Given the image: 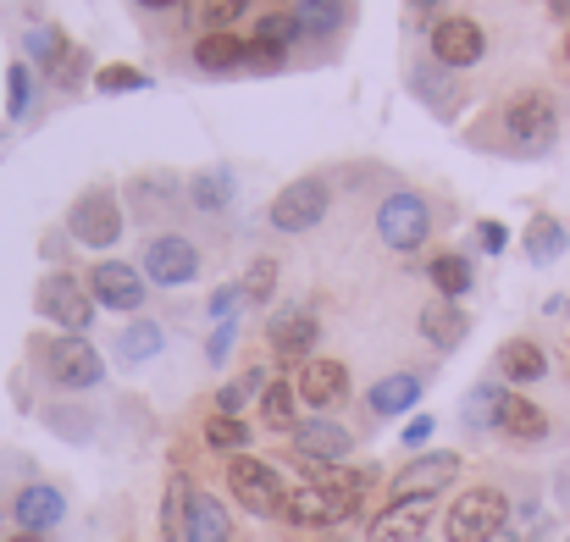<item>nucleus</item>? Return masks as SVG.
Wrapping results in <instances>:
<instances>
[{
    "label": "nucleus",
    "mask_w": 570,
    "mask_h": 542,
    "mask_svg": "<svg viewBox=\"0 0 570 542\" xmlns=\"http://www.w3.org/2000/svg\"><path fill=\"white\" fill-rule=\"evenodd\" d=\"M504 139L515 156H549L560 145V106L549 89H521L504 100Z\"/></svg>",
    "instance_id": "f257e3e1"
},
{
    "label": "nucleus",
    "mask_w": 570,
    "mask_h": 542,
    "mask_svg": "<svg viewBox=\"0 0 570 542\" xmlns=\"http://www.w3.org/2000/svg\"><path fill=\"white\" fill-rule=\"evenodd\" d=\"M510 521V499L499 487H471L449 504V542H493Z\"/></svg>",
    "instance_id": "f03ea898"
},
{
    "label": "nucleus",
    "mask_w": 570,
    "mask_h": 542,
    "mask_svg": "<svg viewBox=\"0 0 570 542\" xmlns=\"http://www.w3.org/2000/svg\"><path fill=\"white\" fill-rule=\"evenodd\" d=\"M426 233H432V210H426L421 194L399 188V194H387L377 205V238L393 255H415L426 244Z\"/></svg>",
    "instance_id": "7ed1b4c3"
},
{
    "label": "nucleus",
    "mask_w": 570,
    "mask_h": 542,
    "mask_svg": "<svg viewBox=\"0 0 570 542\" xmlns=\"http://www.w3.org/2000/svg\"><path fill=\"white\" fill-rule=\"evenodd\" d=\"M227 487H233V499H238L249 515H283V504H288L277 465L249 460V454H233V460H227Z\"/></svg>",
    "instance_id": "20e7f679"
},
{
    "label": "nucleus",
    "mask_w": 570,
    "mask_h": 542,
    "mask_svg": "<svg viewBox=\"0 0 570 542\" xmlns=\"http://www.w3.org/2000/svg\"><path fill=\"white\" fill-rule=\"evenodd\" d=\"M426 45H432V61H438L443 72H465V67H476V61L488 56L482 22H476V17H460V11H449V17L426 33Z\"/></svg>",
    "instance_id": "39448f33"
},
{
    "label": "nucleus",
    "mask_w": 570,
    "mask_h": 542,
    "mask_svg": "<svg viewBox=\"0 0 570 542\" xmlns=\"http://www.w3.org/2000/svg\"><path fill=\"white\" fill-rule=\"evenodd\" d=\"M39 311H45L67 338H83V327L95 322V294H89V283H78V277H67V272H50V277L39 283Z\"/></svg>",
    "instance_id": "423d86ee"
},
{
    "label": "nucleus",
    "mask_w": 570,
    "mask_h": 542,
    "mask_svg": "<svg viewBox=\"0 0 570 542\" xmlns=\"http://www.w3.org/2000/svg\"><path fill=\"white\" fill-rule=\"evenodd\" d=\"M327 205H333L327 183L322 178H294L272 205H266V221H272L277 233H311V227L327 216Z\"/></svg>",
    "instance_id": "0eeeda50"
},
{
    "label": "nucleus",
    "mask_w": 570,
    "mask_h": 542,
    "mask_svg": "<svg viewBox=\"0 0 570 542\" xmlns=\"http://www.w3.org/2000/svg\"><path fill=\"white\" fill-rule=\"evenodd\" d=\"M67 233H72L83 249H111V244L122 238V210H117V199H111L106 188L72 199V210H67Z\"/></svg>",
    "instance_id": "6e6552de"
},
{
    "label": "nucleus",
    "mask_w": 570,
    "mask_h": 542,
    "mask_svg": "<svg viewBox=\"0 0 570 542\" xmlns=\"http://www.w3.org/2000/svg\"><path fill=\"white\" fill-rule=\"evenodd\" d=\"M145 277H150L156 288H189L194 277H199V249H194V238H184V233L150 238V244H145Z\"/></svg>",
    "instance_id": "1a4fd4ad"
},
{
    "label": "nucleus",
    "mask_w": 570,
    "mask_h": 542,
    "mask_svg": "<svg viewBox=\"0 0 570 542\" xmlns=\"http://www.w3.org/2000/svg\"><path fill=\"white\" fill-rule=\"evenodd\" d=\"M45 371H50V382L56 387H100V376H106V361H100V349L89 344V338H56L50 349H45Z\"/></svg>",
    "instance_id": "9d476101"
},
{
    "label": "nucleus",
    "mask_w": 570,
    "mask_h": 542,
    "mask_svg": "<svg viewBox=\"0 0 570 542\" xmlns=\"http://www.w3.org/2000/svg\"><path fill=\"white\" fill-rule=\"evenodd\" d=\"M150 277L139 272V266H128V260H100L95 272H89V294H95V305H106V311H139L145 305V288Z\"/></svg>",
    "instance_id": "9b49d317"
},
{
    "label": "nucleus",
    "mask_w": 570,
    "mask_h": 542,
    "mask_svg": "<svg viewBox=\"0 0 570 542\" xmlns=\"http://www.w3.org/2000/svg\"><path fill=\"white\" fill-rule=\"evenodd\" d=\"M460 476V454H421V460H410L399 476H393V504H404V499H438V493H449V482Z\"/></svg>",
    "instance_id": "f8f14e48"
},
{
    "label": "nucleus",
    "mask_w": 570,
    "mask_h": 542,
    "mask_svg": "<svg viewBox=\"0 0 570 542\" xmlns=\"http://www.w3.org/2000/svg\"><path fill=\"white\" fill-rule=\"evenodd\" d=\"M350 449H355V437H350L338 421H322V415H316V421H299V426H294V454H299L305 465H316V476H322L327 465H338Z\"/></svg>",
    "instance_id": "ddd939ff"
},
{
    "label": "nucleus",
    "mask_w": 570,
    "mask_h": 542,
    "mask_svg": "<svg viewBox=\"0 0 570 542\" xmlns=\"http://www.w3.org/2000/svg\"><path fill=\"white\" fill-rule=\"evenodd\" d=\"M432 504H438V499H404V504H387L377 521H372L366 542H421L426 521H432Z\"/></svg>",
    "instance_id": "4468645a"
},
{
    "label": "nucleus",
    "mask_w": 570,
    "mask_h": 542,
    "mask_svg": "<svg viewBox=\"0 0 570 542\" xmlns=\"http://www.w3.org/2000/svg\"><path fill=\"white\" fill-rule=\"evenodd\" d=\"M316 338H322V327H316L311 311H277L272 327H266V344H272V355H283V361H305V355L316 349Z\"/></svg>",
    "instance_id": "2eb2a0df"
},
{
    "label": "nucleus",
    "mask_w": 570,
    "mask_h": 542,
    "mask_svg": "<svg viewBox=\"0 0 570 542\" xmlns=\"http://www.w3.org/2000/svg\"><path fill=\"white\" fill-rule=\"evenodd\" d=\"M294 393H299L311 410H333V404L350 393V371H344L338 361H305V365H299Z\"/></svg>",
    "instance_id": "dca6fc26"
},
{
    "label": "nucleus",
    "mask_w": 570,
    "mask_h": 542,
    "mask_svg": "<svg viewBox=\"0 0 570 542\" xmlns=\"http://www.w3.org/2000/svg\"><path fill=\"white\" fill-rule=\"evenodd\" d=\"M11 515H17V526L22 532H50V526H61V515H67V499L50 487V482H33V487H22L17 493V504H11Z\"/></svg>",
    "instance_id": "f3484780"
},
{
    "label": "nucleus",
    "mask_w": 570,
    "mask_h": 542,
    "mask_svg": "<svg viewBox=\"0 0 570 542\" xmlns=\"http://www.w3.org/2000/svg\"><path fill=\"white\" fill-rule=\"evenodd\" d=\"M421 333H426L432 349H460L465 333H471V322H465V311H460L454 299H432V305L421 311Z\"/></svg>",
    "instance_id": "a211bd4d"
},
{
    "label": "nucleus",
    "mask_w": 570,
    "mask_h": 542,
    "mask_svg": "<svg viewBox=\"0 0 570 542\" xmlns=\"http://www.w3.org/2000/svg\"><path fill=\"white\" fill-rule=\"evenodd\" d=\"M499 432L515 437V443H543V437H549V415H543L532 398L504 393V404H499Z\"/></svg>",
    "instance_id": "6ab92c4d"
},
{
    "label": "nucleus",
    "mask_w": 570,
    "mask_h": 542,
    "mask_svg": "<svg viewBox=\"0 0 570 542\" xmlns=\"http://www.w3.org/2000/svg\"><path fill=\"white\" fill-rule=\"evenodd\" d=\"M499 376H504V382H515V387L543 382V376H549V355H543V344H532V338H510V344L499 349Z\"/></svg>",
    "instance_id": "aec40b11"
},
{
    "label": "nucleus",
    "mask_w": 570,
    "mask_h": 542,
    "mask_svg": "<svg viewBox=\"0 0 570 542\" xmlns=\"http://www.w3.org/2000/svg\"><path fill=\"white\" fill-rule=\"evenodd\" d=\"M184 199H189L199 216L227 210V205H233V173H227V167H205V173H194V178L184 183Z\"/></svg>",
    "instance_id": "412c9836"
},
{
    "label": "nucleus",
    "mask_w": 570,
    "mask_h": 542,
    "mask_svg": "<svg viewBox=\"0 0 570 542\" xmlns=\"http://www.w3.org/2000/svg\"><path fill=\"white\" fill-rule=\"evenodd\" d=\"M421 376L415 371H393V376H382L377 387L366 393V404L377 410V415H404V410H415V398H421Z\"/></svg>",
    "instance_id": "4be33fe9"
},
{
    "label": "nucleus",
    "mask_w": 570,
    "mask_h": 542,
    "mask_svg": "<svg viewBox=\"0 0 570 542\" xmlns=\"http://www.w3.org/2000/svg\"><path fill=\"white\" fill-rule=\"evenodd\" d=\"M161 344H167V333H161V322H150V316H139V322H128V327L117 333V355H122L128 365L156 361Z\"/></svg>",
    "instance_id": "5701e85b"
},
{
    "label": "nucleus",
    "mask_w": 570,
    "mask_h": 542,
    "mask_svg": "<svg viewBox=\"0 0 570 542\" xmlns=\"http://www.w3.org/2000/svg\"><path fill=\"white\" fill-rule=\"evenodd\" d=\"M189 515H194L189 476H173V482H167V504H161V538L167 542H189Z\"/></svg>",
    "instance_id": "b1692460"
},
{
    "label": "nucleus",
    "mask_w": 570,
    "mask_h": 542,
    "mask_svg": "<svg viewBox=\"0 0 570 542\" xmlns=\"http://www.w3.org/2000/svg\"><path fill=\"white\" fill-rule=\"evenodd\" d=\"M194 67H205V72H233V67H244V39H238V33H205V39L194 45Z\"/></svg>",
    "instance_id": "393cba45"
},
{
    "label": "nucleus",
    "mask_w": 570,
    "mask_h": 542,
    "mask_svg": "<svg viewBox=\"0 0 570 542\" xmlns=\"http://www.w3.org/2000/svg\"><path fill=\"white\" fill-rule=\"evenodd\" d=\"M527 255H532V266H554V260L566 255V227L538 210V216L527 221Z\"/></svg>",
    "instance_id": "a878e982"
},
{
    "label": "nucleus",
    "mask_w": 570,
    "mask_h": 542,
    "mask_svg": "<svg viewBox=\"0 0 570 542\" xmlns=\"http://www.w3.org/2000/svg\"><path fill=\"white\" fill-rule=\"evenodd\" d=\"M227 504H216L210 493H194V515H189V542H227Z\"/></svg>",
    "instance_id": "bb28decb"
},
{
    "label": "nucleus",
    "mask_w": 570,
    "mask_h": 542,
    "mask_svg": "<svg viewBox=\"0 0 570 542\" xmlns=\"http://www.w3.org/2000/svg\"><path fill=\"white\" fill-rule=\"evenodd\" d=\"M299 33H338L350 22V0H299Z\"/></svg>",
    "instance_id": "cd10ccee"
},
{
    "label": "nucleus",
    "mask_w": 570,
    "mask_h": 542,
    "mask_svg": "<svg viewBox=\"0 0 570 542\" xmlns=\"http://www.w3.org/2000/svg\"><path fill=\"white\" fill-rule=\"evenodd\" d=\"M294 387L288 382H266V393H261V421L272 426V432H294L299 421H294Z\"/></svg>",
    "instance_id": "c85d7f7f"
},
{
    "label": "nucleus",
    "mask_w": 570,
    "mask_h": 542,
    "mask_svg": "<svg viewBox=\"0 0 570 542\" xmlns=\"http://www.w3.org/2000/svg\"><path fill=\"white\" fill-rule=\"evenodd\" d=\"M22 45H28V56H33L39 67H56V61H67V56H72L56 22H33V28L22 33Z\"/></svg>",
    "instance_id": "c756f323"
},
{
    "label": "nucleus",
    "mask_w": 570,
    "mask_h": 542,
    "mask_svg": "<svg viewBox=\"0 0 570 542\" xmlns=\"http://www.w3.org/2000/svg\"><path fill=\"white\" fill-rule=\"evenodd\" d=\"M432 283H438L443 299H460V294L471 288V260H465V255H438V260H432Z\"/></svg>",
    "instance_id": "7c9ffc66"
},
{
    "label": "nucleus",
    "mask_w": 570,
    "mask_h": 542,
    "mask_svg": "<svg viewBox=\"0 0 570 542\" xmlns=\"http://www.w3.org/2000/svg\"><path fill=\"white\" fill-rule=\"evenodd\" d=\"M205 443H210L216 454H244L249 426H244L238 415H210V421H205Z\"/></svg>",
    "instance_id": "2f4dec72"
},
{
    "label": "nucleus",
    "mask_w": 570,
    "mask_h": 542,
    "mask_svg": "<svg viewBox=\"0 0 570 542\" xmlns=\"http://www.w3.org/2000/svg\"><path fill=\"white\" fill-rule=\"evenodd\" d=\"M95 89L100 95H134V89H150V72H139V67H100L95 72Z\"/></svg>",
    "instance_id": "473e14b6"
},
{
    "label": "nucleus",
    "mask_w": 570,
    "mask_h": 542,
    "mask_svg": "<svg viewBox=\"0 0 570 542\" xmlns=\"http://www.w3.org/2000/svg\"><path fill=\"white\" fill-rule=\"evenodd\" d=\"M499 404H504V393H499L493 382H482V387L465 398V426H476V432H482V426H499Z\"/></svg>",
    "instance_id": "72a5a7b5"
},
{
    "label": "nucleus",
    "mask_w": 570,
    "mask_h": 542,
    "mask_svg": "<svg viewBox=\"0 0 570 542\" xmlns=\"http://www.w3.org/2000/svg\"><path fill=\"white\" fill-rule=\"evenodd\" d=\"M255 39H261V45H277V50H283L288 39H299V17H294V11H266V17L255 22Z\"/></svg>",
    "instance_id": "f704fd0d"
},
{
    "label": "nucleus",
    "mask_w": 570,
    "mask_h": 542,
    "mask_svg": "<svg viewBox=\"0 0 570 542\" xmlns=\"http://www.w3.org/2000/svg\"><path fill=\"white\" fill-rule=\"evenodd\" d=\"M238 288H244L249 305H272V294H277V260H255L249 277H244Z\"/></svg>",
    "instance_id": "c9c22d12"
},
{
    "label": "nucleus",
    "mask_w": 570,
    "mask_h": 542,
    "mask_svg": "<svg viewBox=\"0 0 570 542\" xmlns=\"http://www.w3.org/2000/svg\"><path fill=\"white\" fill-rule=\"evenodd\" d=\"M443 17H449V0H404V28L415 33H432Z\"/></svg>",
    "instance_id": "e433bc0d"
},
{
    "label": "nucleus",
    "mask_w": 570,
    "mask_h": 542,
    "mask_svg": "<svg viewBox=\"0 0 570 542\" xmlns=\"http://www.w3.org/2000/svg\"><path fill=\"white\" fill-rule=\"evenodd\" d=\"M134 194L145 199V210H161V205H178L173 194H184V188H178V178L161 173V178H134Z\"/></svg>",
    "instance_id": "4c0bfd02"
},
{
    "label": "nucleus",
    "mask_w": 570,
    "mask_h": 542,
    "mask_svg": "<svg viewBox=\"0 0 570 542\" xmlns=\"http://www.w3.org/2000/svg\"><path fill=\"white\" fill-rule=\"evenodd\" d=\"M244 67H249V72H277V67H283V50L249 39V45H244Z\"/></svg>",
    "instance_id": "58836bf2"
},
{
    "label": "nucleus",
    "mask_w": 570,
    "mask_h": 542,
    "mask_svg": "<svg viewBox=\"0 0 570 542\" xmlns=\"http://www.w3.org/2000/svg\"><path fill=\"white\" fill-rule=\"evenodd\" d=\"M238 11H244V0H205V11H199V17H205V28H210V33H233L227 22H233Z\"/></svg>",
    "instance_id": "ea45409f"
},
{
    "label": "nucleus",
    "mask_w": 570,
    "mask_h": 542,
    "mask_svg": "<svg viewBox=\"0 0 570 542\" xmlns=\"http://www.w3.org/2000/svg\"><path fill=\"white\" fill-rule=\"evenodd\" d=\"M476 244H482L488 255H499V249L510 244V227H504V221H476Z\"/></svg>",
    "instance_id": "a19ab883"
},
{
    "label": "nucleus",
    "mask_w": 570,
    "mask_h": 542,
    "mask_svg": "<svg viewBox=\"0 0 570 542\" xmlns=\"http://www.w3.org/2000/svg\"><path fill=\"white\" fill-rule=\"evenodd\" d=\"M233 322H216V333H210V344H205V355H210V365H222L227 361V349H233Z\"/></svg>",
    "instance_id": "79ce46f5"
},
{
    "label": "nucleus",
    "mask_w": 570,
    "mask_h": 542,
    "mask_svg": "<svg viewBox=\"0 0 570 542\" xmlns=\"http://www.w3.org/2000/svg\"><path fill=\"white\" fill-rule=\"evenodd\" d=\"M28 111V67H11V117Z\"/></svg>",
    "instance_id": "37998d69"
},
{
    "label": "nucleus",
    "mask_w": 570,
    "mask_h": 542,
    "mask_svg": "<svg viewBox=\"0 0 570 542\" xmlns=\"http://www.w3.org/2000/svg\"><path fill=\"white\" fill-rule=\"evenodd\" d=\"M426 437H432V415H415V421L404 426V443H410V449H421Z\"/></svg>",
    "instance_id": "c03bdc74"
},
{
    "label": "nucleus",
    "mask_w": 570,
    "mask_h": 542,
    "mask_svg": "<svg viewBox=\"0 0 570 542\" xmlns=\"http://www.w3.org/2000/svg\"><path fill=\"white\" fill-rule=\"evenodd\" d=\"M549 6H554V17H560V22H570V0H549Z\"/></svg>",
    "instance_id": "a18cd8bd"
},
{
    "label": "nucleus",
    "mask_w": 570,
    "mask_h": 542,
    "mask_svg": "<svg viewBox=\"0 0 570 542\" xmlns=\"http://www.w3.org/2000/svg\"><path fill=\"white\" fill-rule=\"evenodd\" d=\"M139 6H150V11H167V6H184V0H139Z\"/></svg>",
    "instance_id": "49530a36"
},
{
    "label": "nucleus",
    "mask_w": 570,
    "mask_h": 542,
    "mask_svg": "<svg viewBox=\"0 0 570 542\" xmlns=\"http://www.w3.org/2000/svg\"><path fill=\"white\" fill-rule=\"evenodd\" d=\"M6 542H45V538H33V532H17V538H6Z\"/></svg>",
    "instance_id": "de8ad7c7"
},
{
    "label": "nucleus",
    "mask_w": 570,
    "mask_h": 542,
    "mask_svg": "<svg viewBox=\"0 0 570 542\" xmlns=\"http://www.w3.org/2000/svg\"><path fill=\"white\" fill-rule=\"evenodd\" d=\"M560 50H566V61H570V33H566V45H560Z\"/></svg>",
    "instance_id": "09e8293b"
}]
</instances>
